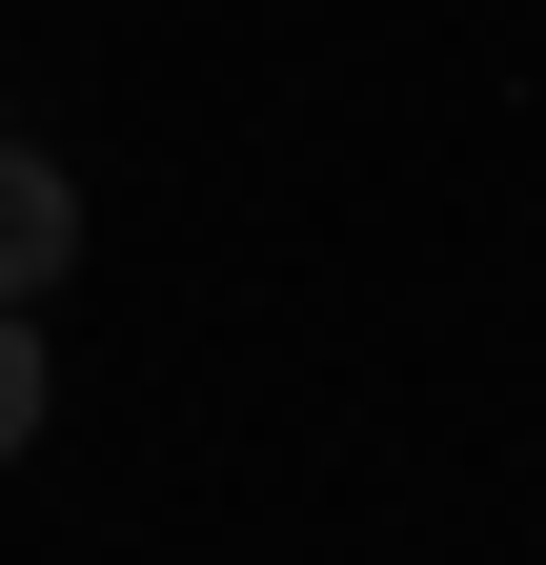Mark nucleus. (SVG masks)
<instances>
[{
	"label": "nucleus",
	"instance_id": "f257e3e1",
	"mask_svg": "<svg viewBox=\"0 0 546 565\" xmlns=\"http://www.w3.org/2000/svg\"><path fill=\"white\" fill-rule=\"evenodd\" d=\"M61 263H82V182H61L41 141H0V303H41Z\"/></svg>",
	"mask_w": 546,
	"mask_h": 565
},
{
	"label": "nucleus",
	"instance_id": "f03ea898",
	"mask_svg": "<svg viewBox=\"0 0 546 565\" xmlns=\"http://www.w3.org/2000/svg\"><path fill=\"white\" fill-rule=\"evenodd\" d=\"M21 445H41V323L0 303V465H21Z\"/></svg>",
	"mask_w": 546,
	"mask_h": 565
}]
</instances>
